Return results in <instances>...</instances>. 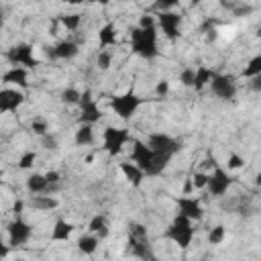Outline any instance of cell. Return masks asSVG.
<instances>
[{"label":"cell","mask_w":261,"mask_h":261,"mask_svg":"<svg viewBox=\"0 0 261 261\" xmlns=\"http://www.w3.org/2000/svg\"><path fill=\"white\" fill-rule=\"evenodd\" d=\"M130 143H133L130 159H133V163H137V165L141 167V171H143L147 177H157V175H161V173L167 169V165H169V161H171L169 155L155 153V151H153L145 141H141V139H133Z\"/></svg>","instance_id":"cell-1"},{"label":"cell","mask_w":261,"mask_h":261,"mask_svg":"<svg viewBox=\"0 0 261 261\" xmlns=\"http://www.w3.org/2000/svg\"><path fill=\"white\" fill-rule=\"evenodd\" d=\"M126 253L141 261H157V255L149 243V232L141 222H128L126 226Z\"/></svg>","instance_id":"cell-2"},{"label":"cell","mask_w":261,"mask_h":261,"mask_svg":"<svg viewBox=\"0 0 261 261\" xmlns=\"http://www.w3.org/2000/svg\"><path fill=\"white\" fill-rule=\"evenodd\" d=\"M130 49L135 55L151 61L159 55V47H157V27L153 29H130Z\"/></svg>","instance_id":"cell-3"},{"label":"cell","mask_w":261,"mask_h":261,"mask_svg":"<svg viewBox=\"0 0 261 261\" xmlns=\"http://www.w3.org/2000/svg\"><path fill=\"white\" fill-rule=\"evenodd\" d=\"M163 239L175 243L179 249H188L192 245V239H194V222L190 218H186L184 214H175L171 224L165 228Z\"/></svg>","instance_id":"cell-4"},{"label":"cell","mask_w":261,"mask_h":261,"mask_svg":"<svg viewBox=\"0 0 261 261\" xmlns=\"http://www.w3.org/2000/svg\"><path fill=\"white\" fill-rule=\"evenodd\" d=\"M145 102V98H141L139 94H135V90H126L124 94L112 96L110 98V108L114 110V114L122 120H130L133 114L141 108V104Z\"/></svg>","instance_id":"cell-5"},{"label":"cell","mask_w":261,"mask_h":261,"mask_svg":"<svg viewBox=\"0 0 261 261\" xmlns=\"http://www.w3.org/2000/svg\"><path fill=\"white\" fill-rule=\"evenodd\" d=\"M6 59L12 63V67H24V69H35L41 65V61L35 57L33 47L29 43H18L6 51Z\"/></svg>","instance_id":"cell-6"},{"label":"cell","mask_w":261,"mask_h":261,"mask_svg":"<svg viewBox=\"0 0 261 261\" xmlns=\"http://www.w3.org/2000/svg\"><path fill=\"white\" fill-rule=\"evenodd\" d=\"M128 141H133L128 128H116V126H106V128H104V151H106L110 157L120 155L122 147H124Z\"/></svg>","instance_id":"cell-7"},{"label":"cell","mask_w":261,"mask_h":261,"mask_svg":"<svg viewBox=\"0 0 261 261\" xmlns=\"http://www.w3.org/2000/svg\"><path fill=\"white\" fill-rule=\"evenodd\" d=\"M232 181H234V177H232L222 165H218V167L212 169V173H208V186H206V192H208L212 198H222V196L230 190Z\"/></svg>","instance_id":"cell-8"},{"label":"cell","mask_w":261,"mask_h":261,"mask_svg":"<svg viewBox=\"0 0 261 261\" xmlns=\"http://www.w3.org/2000/svg\"><path fill=\"white\" fill-rule=\"evenodd\" d=\"M155 153H161V155H169L173 157L175 153L181 151V141L171 137V135H165V133H151L145 141Z\"/></svg>","instance_id":"cell-9"},{"label":"cell","mask_w":261,"mask_h":261,"mask_svg":"<svg viewBox=\"0 0 261 261\" xmlns=\"http://www.w3.org/2000/svg\"><path fill=\"white\" fill-rule=\"evenodd\" d=\"M210 90L220 100H234L237 96V77L228 73H216L210 82Z\"/></svg>","instance_id":"cell-10"},{"label":"cell","mask_w":261,"mask_h":261,"mask_svg":"<svg viewBox=\"0 0 261 261\" xmlns=\"http://www.w3.org/2000/svg\"><path fill=\"white\" fill-rule=\"evenodd\" d=\"M6 232H8V245L10 247H20V245H27L33 237V226L24 220V218H14L8 226H6Z\"/></svg>","instance_id":"cell-11"},{"label":"cell","mask_w":261,"mask_h":261,"mask_svg":"<svg viewBox=\"0 0 261 261\" xmlns=\"http://www.w3.org/2000/svg\"><path fill=\"white\" fill-rule=\"evenodd\" d=\"M102 118V110L98 106V102L92 98V92L86 90L82 92V102H80V124H96Z\"/></svg>","instance_id":"cell-12"},{"label":"cell","mask_w":261,"mask_h":261,"mask_svg":"<svg viewBox=\"0 0 261 261\" xmlns=\"http://www.w3.org/2000/svg\"><path fill=\"white\" fill-rule=\"evenodd\" d=\"M179 27H181V16L173 10L169 12H157V29L163 31V35L169 39V41H175L179 39Z\"/></svg>","instance_id":"cell-13"},{"label":"cell","mask_w":261,"mask_h":261,"mask_svg":"<svg viewBox=\"0 0 261 261\" xmlns=\"http://www.w3.org/2000/svg\"><path fill=\"white\" fill-rule=\"evenodd\" d=\"M175 204H177V214H184L192 222H200L204 218V208L198 198L179 196V198H175Z\"/></svg>","instance_id":"cell-14"},{"label":"cell","mask_w":261,"mask_h":261,"mask_svg":"<svg viewBox=\"0 0 261 261\" xmlns=\"http://www.w3.org/2000/svg\"><path fill=\"white\" fill-rule=\"evenodd\" d=\"M43 49H45L47 57H51V59H73L80 53L77 43L71 39H63L55 45H45Z\"/></svg>","instance_id":"cell-15"},{"label":"cell","mask_w":261,"mask_h":261,"mask_svg":"<svg viewBox=\"0 0 261 261\" xmlns=\"http://www.w3.org/2000/svg\"><path fill=\"white\" fill-rule=\"evenodd\" d=\"M24 102V94L16 88H4L0 92V112H16V108Z\"/></svg>","instance_id":"cell-16"},{"label":"cell","mask_w":261,"mask_h":261,"mask_svg":"<svg viewBox=\"0 0 261 261\" xmlns=\"http://www.w3.org/2000/svg\"><path fill=\"white\" fill-rule=\"evenodd\" d=\"M27 190L31 192V196H35V194H51V192L59 190V184H49L45 173H31L27 177Z\"/></svg>","instance_id":"cell-17"},{"label":"cell","mask_w":261,"mask_h":261,"mask_svg":"<svg viewBox=\"0 0 261 261\" xmlns=\"http://www.w3.org/2000/svg\"><path fill=\"white\" fill-rule=\"evenodd\" d=\"M27 206H31V208H35V210H39V212H49V210L57 208L59 202H57V198H53L51 194H35V196L29 198Z\"/></svg>","instance_id":"cell-18"},{"label":"cell","mask_w":261,"mask_h":261,"mask_svg":"<svg viewBox=\"0 0 261 261\" xmlns=\"http://www.w3.org/2000/svg\"><path fill=\"white\" fill-rule=\"evenodd\" d=\"M120 171L124 173L126 181L133 186V188H141L143 179H145V173L141 171V167L137 163H130V161H120Z\"/></svg>","instance_id":"cell-19"},{"label":"cell","mask_w":261,"mask_h":261,"mask_svg":"<svg viewBox=\"0 0 261 261\" xmlns=\"http://www.w3.org/2000/svg\"><path fill=\"white\" fill-rule=\"evenodd\" d=\"M27 77H29V71H27L24 67H10L8 71H4L2 82H4V84H16V86H20V88H27V86H29Z\"/></svg>","instance_id":"cell-20"},{"label":"cell","mask_w":261,"mask_h":261,"mask_svg":"<svg viewBox=\"0 0 261 261\" xmlns=\"http://www.w3.org/2000/svg\"><path fill=\"white\" fill-rule=\"evenodd\" d=\"M98 45H100V49L116 45V27H114V22H106L104 27H100V31H98Z\"/></svg>","instance_id":"cell-21"},{"label":"cell","mask_w":261,"mask_h":261,"mask_svg":"<svg viewBox=\"0 0 261 261\" xmlns=\"http://www.w3.org/2000/svg\"><path fill=\"white\" fill-rule=\"evenodd\" d=\"M88 232L90 234H96L98 239H106L108 237V220L104 214H96L92 216L90 224H88Z\"/></svg>","instance_id":"cell-22"},{"label":"cell","mask_w":261,"mask_h":261,"mask_svg":"<svg viewBox=\"0 0 261 261\" xmlns=\"http://www.w3.org/2000/svg\"><path fill=\"white\" fill-rule=\"evenodd\" d=\"M98 243H100V239L96 237V234H84V237H80L77 239V251L82 253V255H94L96 253V249H98Z\"/></svg>","instance_id":"cell-23"},{"label":"cell","mask_w":261,"mask_h":261,"mask_svg":"<svg viewBox=\"0 0 261 261\" xmlns=\"http://www.w3.org/2000/svg\"><path fill=\"white\" fill-rule=\"evenodd\" d=\"M71 232H73V224L67 222V220H63V218H59V220H55L51 239H53V241H67V239L71 237Z\"/></svg>","instance_id":"cell-24"},{"label":"cell","mask_w":261,"mask_h":261,"mask_svg":"<svg viewBox=\"0 0 261 261\" xmlns=\"http://www.w3.org/2000/svg\"><path fill=\"white\" fill-rule=\"evenodd\" d=\"M216 75V71L214 69H210V67H206V65H200V67H196V80H194V88L196 90H202L206 84H210L212 82V77Z\"/></svg>","instance_id":"cell-25"},{"label":"cell","mask_w":261,"mask_h":261,"mask_svg":"<svg viewBox=\"0 0 261 261\" xmlns=\"http://www.w3.org/2000/svg\"><path fill=\"white\" fill-rule=\"evenodd\" d=\"M73 141H75V145H80V147L92 145V143H94V128H92V124H80L77 130H75Z\"/></svg>","instance_id":"cell-26"},{"label":"cell","mask_w":261,"mask_h":261,"mask_svg":"<svg viewBox=\"0 0 261 261\" xmlns=\"http://www.w3.org/2000/svg\"><path fill=\"white\" fill-rule=\"evenodd\" d=\"M67 31H77L80 29V24H82V14L80 12H73V14H59V18H57Z\"/></svg>","instance_id":"cell-27"},{"label":"cell","mask_w":261,"mask_h":261,"mask_svg":"<svg viewBox=\"0 0 261 261\" xmlns=\"http://www.w3.org/2000/svg\"><path fill=\"white\" fill-rule=\"evenodd\" d=\"M59 98H61V102H63L65 106H80V102H82V92L75 90V88H65Z\"/></svg>","instance_id":"cell-28"},{"label":"cell","mask_w":261,"mask_h":261,"mask_svg":"<svg viewBox=\"0 0 261 261\" xmlns=\"http://www.w3.org/2000/svg\"><path fill=\"white\" fill-rule=\"evenodd\" d=\"M243 77H247V80H251V77H255V75H261V55H255V57H251L249 59V63H247V67L243 69V73H241Z\"/></svg>","instance_id":"cell-29"},{"label":"cell","mask_w":261,"mask_h":261,"mask_svg":"<svg viewBox=\"0 0 261 261\" xmlns=\"http://www.w3.org/2000/svg\"><path fill=\"white\" fill-rule=\"evenodd\" d=\"M224 237H226L224 224H216V226L210 228V232H208V243H210V245H220V243L224 241Z\"/></svg>","instance_id":"cell-30"},{"label":"cell","mask_w":261,"mask_h":261,"mask_svg":"<svg viewBox=\"0 0 261 261\" xmlns=\"http://www.w3.org/2000/svg\"><path fill=\"white\" fill-rule=\"evenodd\" d=\"M96 65H98L102 71H106V69L112 65V53L106 51V49L98 51V55H96Z\"/></svg>","instance_id":"cell-31"},{"label":"cell","mask_w":261,"mask_h":261,"mask_svg":"<svg viewBox=\"0 0 261 261\" xmlns=\"http://www.w3.org/2000/svg\"><path fill=\"white\" fill-rule=\"evenodd\" d=\"M31 130L43 139L45 135H49V124L45 118H35V120H31Z\"/></svg>","instance_id":"cell-32"},{"label":"cell","mask_w":261,"mask_h":261,"mask_svg":"<svg viewBox=\"0 0 261 261\" xmlns=\"http://www.w3.org/2000/svg\"><path fill=\"white\" fill-rule=\"evenodd\" d=\"M194 80H196V69L184 67L181 73H179V82H181L186 88H194Z\"/></svg>","instance_id":"cell-33"},{"label":"cell","mask_w":261,"mask_h":261,"mask_svg":"<svg viewBox=\"0 0 261 261\" xmlns=\"http://www.w3.org/2000/svg\"><path fill=\"white\" fill-rule=\"evenodd\" d=\"M35 159H37V153H35V151H27V153H22L20 159H18V169H31L33 163H35Z\"/></svg>","instance_id":"cell-34"},{"label":"cell","mask_w":261,"mask_h":261,"mask_svg":"<svg viewBox=\"0 0 261 261\" xmlns=\"http://www.w3.org/2000/svg\"><path fill=\"white\" fill-rule=\"evenodd\" d=\"M192 186H194L196 190L206 188V186H208V173H204V171H196L194 177H192Z\"/></svg>","instance_id":"cell-35"},{"label":"cell","mask_w":261,"mask_h":261,"mask_svg":"<svg viewBox=\"0 0 261 261\" xmlns=\"http://www.w3.org/2000/svg\"><path fill=\"white\" fill-rule=\"evenodd\" d=\"M226 163H228V169H239V167L245 165V159H243L241 155H237V153H228Z\"/></svg>","instance_id":"cell-36"},{"label":"cell","mask_w":261,"mask_h":261,"mask_svg":"<svg viewBox=\"0 0 261 261\" xmlns=\"http://www.w3.org/2000/svg\"><path fill=\"white\" fill-rule=\"evenodd\" d=\"M251 12H253V6H251V4H245V2H237L234 10H232L234 16H247V14H251Z\"/></svg>","instance_id":"cell-37"},{"label":"cell","mask_w":261,"mask_h":261,"mask_svg":"<svg viewBox=\"0 0 261 261\" xmlns=\"http://www.w3.org/2000/svg\"><path fill=\"white\" fill-rule=\"evenodd\" d=\"M139 29H153V27H157V20H155V16H151V14H143L141 18H139V24H137Z\"/></svg>","instance_id":"cell-38"},{"label":"cell","mask_w":261,"mask_h":261,"mask_svg":"<svg viewBox=\"0 0 261 261\" xmlns=\"http://www.w3.org/2000/svg\"><path fill=\"white\" fill-rule=\"evenodd\" d=\"M167 92H169V82H167V80H159L157 86H155V94H157L159 98H165Z\"/></svg>","instance_id":"cell-39"},{"label":"cell","mask_w":261,"mask_h":261,"mask_svg":"<svg viewBox=\"0 0 261 261\" xmlns=\"http://www.w3.org/2000/svg\"><path fill=\"white\" fill-rule=\"evenodd\" d=\"M41 141H43V147H45V149H57V147H59L57 137H55V135H51V133H49V135H45Z\"/></svg>","instance_id":"cell-40"},{"label":"cell","mask_w":261,"mask_h":261,"mask_svg":"<svg viewBox=\"0 0 261 261\" xmlns=\"http://www.w3.org/2000/svg\"><path fill=\"white\" fill-rule=\"evenodd\" d=\"M175 6H177V2H173V0H169V2H155V4H153V8L159 10V12H169V10L175 8Z\"/></svg>","instance_id":"cell-41"},{"label":"cell","mask_w":261,"mask_h":261,"mask_svg":"<svg viewBox=\"0 0 261 261\" xmlns=\"http://www.w3.org/2000/svg\"><path fill=\"white\" fill-rule=\"evenodd\" d=\"M202 165H204V167H206V169H210V167H212V169H214V167H218V165H220V163H218V159H216V157H214V155H212V153H208V155H206V159H204V161H202Z\"/></svg>","instance_id":"cell-42"},{"label":"cell","mask_w":261,"mask_h":261,"mask_svg":"<svg viewBox=\"0 0 261 261\" xmlns=\"http://www.w3.org/2000/svg\"><path fill=\"white\" fill-rule=\"evenodd\" d=\"M249 90H253V92L261 94V75H255V77H251V80H249Z\"/></svg>","instance_id":"cell-43"},{"label":"cell","mask_w":261,"mask_h":261,"mask_svg":"<svg viewBox=\"0 0 261 261\" xmlns=\"http://www.w3.org/2000/svg\"><path fill=\"white\" fill-rule=\"evenodd\" d=\"M45 177H47V181H49V184H59V179H61L59 171H47V173H45Z\"/></svg>","instance_id":"cell-44"},{"label":"cell","mask_w":261,"mask_h":261,"mask_svg":"<svg viewBox=\"0 0 261 261\" xmlns=\"http://www.w3.org/2000/svg\"><path fill=\"white\" fill-rule=\"evenodd\" d=\"M22 208H24V202H22V200H16V202H14V206H12V212H14V218H18V216H20V212H22Z\"/></svg>","instance_id":"cell-45"},{"label":"cell","mask_w":261,"mask_h":261,"mask_svg":"<svg viewBox=\"0 0 261 261\" xmlns=\"http://www.w3.org/2000/svg\"><path fill=\"white\" fill-rule=\"evenodd\" d=\"M8 247H10V245H2V251H0V255H2V257H6V255H8Z\"/></svg>","instance_id":"cell-46"},{"label":"cell","mask_w":261,"mask_h":261,"mask_svg":"<svg viewBox=\"0 0 261 261\" xmlns=\"http://www.w3.org/2000/svg\"><path fill=\"white\" fill-rule=\"evenodd\" d=\"M255 186H261V173L255 175Z\"/></svg>","instance_id":"cell-47"},{"label":"cell","mask_w":261,"mask_h":261,"mask_svg":"<svg viewBox=\"0 0 261 261\" xmlns=\"http://www.w3.org/2000/svg\"><path fill=\"white\" fill-rule=\"evenodd\" d=\"M255 37H259V39H261V27H257V31H255Z\"/></svg>","instance_id":"cell-48"},{"label":"cell","mask_w":261,"mask_h":261,"mask_svg":"<svg viewBox=\"0 0 261 261\" xmlns=\"http://www.w3.org/2000/svg\"><path fill=\"white\" fill-rule=\"evenodd\" d=\"M16 261H24V259H16Z\"/></svg>","instance_id":"cell-49"}]
</instances>
